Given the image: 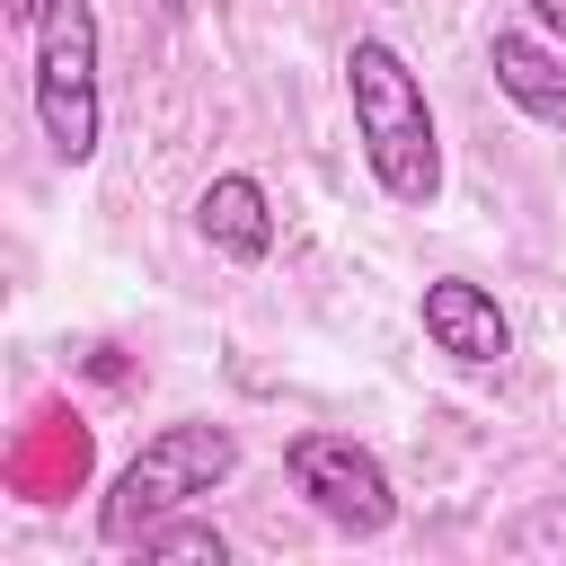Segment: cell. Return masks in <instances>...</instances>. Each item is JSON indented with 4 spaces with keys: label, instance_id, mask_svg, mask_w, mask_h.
I'll list each match as a JSON object with an SVG mask.
<instances>
[{
    "label": "cell",
    "instance_id": "obj_1",
    "mask_svg": "<svg viewBox=\"0 0 566 566\" xmlns=\"http://www.w3.org/2000/svg\"><path fill=\"white\" fill-rule=\"evenodd\" d=\"M345 106H354V142L363 168L389 203H433L442 195V133H433V97L416 80V62L389 35H354L345 44Z\"/></svg>",
    "mask_w": 566,
    "mask_h": 566
},
{
    "label": "cell",
    "instance_id": "obj_2",
    "mask_svg": "<svg viewBox=\"0 0 566 566\" xmlns=\"http://www.w3.org/2000/svg\"><path fill=\"white\" fill-rule=\"evenodd\" d=\"M230 469H239V433H230L221 416H177V424H159V433L115 469V486H106V504H97V539H106V548H142L150 522L203 504L212 486H230Z\"/></svg>",
    "mask_w": 566,
    "mask_h": 566
},
{
    "label": "cell",
    "instance_id": "obj_3",
    "mask_svg": "<svg viewBox=\"0 0 566 566\" xmlns=\"http://www.w3.org/2000/svg\"><path fill=\"white\" fill-rule=\"evenodd\" d=\"M35 124L53 142L62 168H88L106 142V97H97V9L88 0H53L35 18Z\"/></svg>",
    "mask_w": 566,
    "mask_h": 566
},
{
    "label": "cell",
    "instance_id": "obj_4",
    "mask_svg": "<svg viewBox=\"0 0 566 566\" xmlns=\"http://www.w3.org/2000/svg\"><path fill=\"white\" fill-rule=\"evenodd\" d=\"M283 478H292V486L310 495V513L336 522L345 539H380V531L398 522V486H389L380 451L354 442V433H292V442H283Z\"/></svg>",
    "mask_w": 566,
    "mask_h": 566
},
{
    "label": "cell",
    "instance_id": "obj_5",
    "mask_svg": "<svg viewBox=\"0 0 566 566\" xmlns=\"http://www.w3.org/2000/svg\"><path fill=\"white\" fill-rule=\"evenodd\" d=\"M416 318H424V345L451 354L460 371H495V363L513 354V318H504L495 292L469 283V274H433V283L416 292Z\"/></svg>",
    "mask_w": 566,
    "mask_h": 566
},
{
    "label": "cell",
    "instance_id": "obj_6",
    "mask_svg": "<svg viewBox=\"0 0 566 566\" xmlns=\"http://www.w3.org/2000/svg\"><path fill=\"white\" fill-rule=\"evenodd\" d=\"M486 71H495V88H504L531 124H557V133H566V44H548V35H531V27H495Z\"/></svg>",
    "mask_w": 566,
    "mask_h": 566
},
{
    "label": "cell",
    "instance_id": "obj_7",
    "mask_svg": "<svg viewBox=\"0 0 566 566\" xmlns=\"http://www.w3.org/2000/svg\"><path fill=\"white\" fill-rule=\"evenodd\" d=\"M195 230L230 256V265H265L274 256V203L248 168H221L203 195H195Z\"/></svg>",
    "mask_w": 566,
    "mask_h": 566
},
{
    "label": "cell",
    "instance_id": "obj_8",
    "mask_svg": "<svg viewBox=\"0 0 566 566\" xmlns=\"http://www.w3.org/2000/svg\"><path fill=\"white\" fill-rule=\"evenodd\" d=\"M142 557H203V566H221V557H230V539H221L212 522L168 513V522H150V531H142Z\"/></svg>",
    "mask_w": 566,
    "mask_h": 566
},
{
    "label": "cell",
    "instance_id": "obj_9",
    "mask_svg": "<svg viewBox=\"0 0 566 566\" xmlns=\"http://www.w3.org/2000/svg\"><path fill=\"white\" fill-rule=\"evenodd\" d=\"M531 27H539L548 44H566V0H531Z\"/></svg>",
    "mask_w": 566,
    "mask_h": 566
},
{
    "label": "cell",
    "instance_id": "obj_10",
    "mask_svg": "<svg viewBox=\"0 0 566 566\" xmlns=\"http://www.w3.org/2000/svg\"><path fill=\"white\" fill-rule=\"evenodd\" d=\"M44 9H53V0H9V27H18V35H35V18H44Z\"/></svg>",
    "mask_w": 566,
    "mask_h": 566
},
{
    "label": "cell",
    "instance_id": "obj_11",
    "mask_svg": "<svg viewBox=\"0 0 566 566\" xmlns=\"http://www.w3.org/2000/svg\"><path fill=\"white\" fill-rule=\"evenodd\" d=\"M150 9H159V18H177V9H186V0H150Z\"/></svg>",
    "mask_w": 566,
    "mask_h": 566
}]
</instances>
